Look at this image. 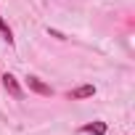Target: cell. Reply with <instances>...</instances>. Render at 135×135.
Here are the masks:
<instances>
[{"mask_svg":"<svg viewBox=\"0 0 135 135\" xmlns=\"http://www.w3.org/2000/svg\"><path fill=\"white\" fill-rule=\"evenodd\" d=\"M90 95H95L93 85H80V88L69 90V101H82V98H90Z\"/></svg>","mask_w":135,"mask_h":135,"instance_id":"obj_3","label":"cell"},{"mask_svg":"<svg viewBox=\"0 0 135 135\" xmlns=\"http://www.w3.org/2000/svg\"><path fill=\"white\" fill-rule=\"evenodd\" d=\"M0 82H3V88H6V93H8L11 98H16V101L24 98V93H21V88H19V82H16V77H13L11 72H6L3 77H0Z\"/></svg>","mask_w":135,"mask_h":135,"instance_id":"obj_1","label":"cell"},{"mask_svg":"<svg viewBox=\"0 0 135 135\" xmlns=\"http://www.w3.org/2000/svg\"><path fill=\"white\" fill-rule=\"evenodd\" d=\"M0 35H3V40L13 42V32H11V27L6 24V19H3V16H0Z\"/></svg>","mask_w":135,"mask_h":135,"instance_id":"obj_5","label":"cell"},{"mask_svg":"<svg viewBox=\"0 0 135 135\" xmlns=\"http://www.w3.org/2000/svg\"><path fill=\"white\" fill-rule=\"evenodd\" d=\"M27 88L32 90V93H37V95H45V98H50L53 95V88L50 85H45L40 77H35V74H29L27 77Z\"/></svg>","mask_w":135,"mask_h":135,"instance_id":"obj_2","label":"cell"},{"mask_svg":"<svg viewBox=\"0 0 135 135\" xmlns=\"http://www.w3.org/2000/svg\"><path fill=\"white\" fill-rule=\"evenodd\" d=\"M82 132H90V135H106V122H93V124H85Z\"/></svg>","mask_w":135,"mask_h":135,"instance_id":"obj_4","label":"cell"}]
</instances>
